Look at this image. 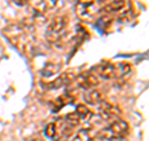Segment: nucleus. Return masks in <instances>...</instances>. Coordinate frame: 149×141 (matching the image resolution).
Listing matches in <instances>:
<instances>
[{"instance_id":"nucleus-11","label":"nucleus","mask_w":149,"mask_h":141,"mask_svg":"<svg viewBox=\"0 0 149 141\" xmlns=\"http://www.w3.org/2000/svg\"><path fill=\"white\" fill-rule=\"evenodd\" d=\"M85 100L90 105H100L103 101V95L100 90H95V89H90L85 92Z\"/></svg>"},{"instance_id":"nucleus-4","label":"nucleus","mask_w":149,"mask_h":141,"mask_svg":"<svg viewBox=\"0 0 149 141\" xmlns=\"http://www.w3.org/2000/svg\"><path fill=\"white\" fill-rule=\"evenodd\" d=\"M76 13L82 20L93 21V19L98 13V3L96 0H77Z\"/></svg>"},{"instance_id":"nucleus-14","label":"nucleus","mask_w":149,"mask_h":141,"mask_svg":"<svg viewBox=\"0 0 149 141\" xmlns=\"http://www.w3.org/2000/svg\"><path fill=\"white\" fill-rule=\"evenodd\" d=\"M132 71V68H130L129 64H118L116 65V76L117 79H123L124 76L130 74Z\"/></svg>"},{"instance_id":"nucleus-15","label":"nucleus","mask_w":149,"mask_h":141,"mask_svg":"<svg viewBox=\"0 0 149 141\" xmlns=\"http://www.w3.org/2000/svg\"><path fill=\"white\" fill-rule=\"evenodd\" d=\"M72 141H93V134L88 129H81L77 131Z\"/></svg>"},{"instance_id":"nucleus-3","label":"nucleus","mask_w":149,"mask_h":141,"mask_svg":"<svg viewBox=\"0 0 149 141\" xmlns=\"http://www.w3.org/2000/svg\"><path fill=\"white\" fill-rule=\"evenodd\" d=\"M3 35L10 41V43L17 48L19 50L24 51L27 46V34L26 29L19 24L8 25L3 29Z\"/></svg>"},{"instance_id":"nucleus-2","label":"nucleus","mask_w":149,"mask_h":141,"mask_svg":"<svg viewBox=\"0 0 149 141\" xmlns=\"http://www.w3.org/2000/svg\"><path fill=\"white\" fill-rule=\"evenodd\" d=\"M129 135V125L127 121L116 119L102 129L100 136L107 141H124Z\"/></svg>"},{"instance_id":"nucleus-7","label":"nucleus","mask_w":149,"mask_h":141,"mask_svg":"<svg viewBox=\"0 0 149 141\" xmlns=\"http://www.w3.org/2000/svg\"><path fill=\"white\" fill-rule=\"evenodd\" d=\"M128 5V0H112L109 4H107L104 6L103 11L107 15H122L123 13H125L128 10L127 9Z\"/></svg>"},{"instance_id":"nucleus-18","label":"nucleus","mask_w":149,"mask_h":141,"mask_svg":"<svg viewBox=\"0 0 149 141\" xmlns=\"http://www.w3.org/2000/svg\"><path fill=\"white\" fill-rule=\"evenodd\" d=\"M96 1L98 3V4H104V3L108 1V0H96Z\"/></svg>"},{"instance_id":"nucleus-8","label":"nucleus","mask_w":149,"mask_h":141,"mask_svg":"<svg viewBox=\"0 0 149 141\" xmlns=\"http://www.w3.org/2000/svg\"><path fill=\"white\" fill-rule=\"evenodd\" d=\"M95 73L97 76H100L102 79L109 80L113 79L116 76V65L112 64L111 61H102L95 68Z\"/></svg>"},{"instance_id":"nucleus-10","label":"nucleus","mask_w":149,"mask_h":141,"mask_svg":"<svg viewBox=\"0 0 149 141\" xmlns=\"http://www.w3.org/2000/svg\"><path fill=\"white\" fill-rule=\"evenodd\" d=\"M73 79H74V76H73L71 73H65V74L61 75V76H58L57 79L55 80V81L47 84L46 87H49V89H58V87H62L65 85H67V84H70L71 81H73Z\"/></svg>"},{"instance_id":"nucleus-16","label":"nucleus","mask_w":149,"mask_h":141,"mask_svg":"<svg viewBox=\"0 0 149 141\" xmlns=\"http://www.w3.org/2000/svg\"><path fill=\"white\" fill-rule=\"evenodd\" d=\"M45 135L47 139H56L57 137V125L54 123H49L45 128Z\"/></svg>"},{"instance_id":"nucleus-9","label":"nucleus","mask_w":149,"mask_h":141,"mask_svg":"<svg viewBox=\"0 0 149 141\" xmlns=\"http://www.w3.org/2000/svg\"><path fill=\"white\" fill-rule=\"evenodd\" d=\"M27 4L30 5L31 10H32V13H34V15L36 18L45 16L46 10L50 8L47 0H29Z\"/></svg>"},{"instance_id":"nucleus-5","label":"nucleus","mask_w":149,"mask_h":141,"mask_svg":"<svg viewBox=\"0 0 149 141\" xmlns=\"http://www.w3.org/2000/svg\"><path fill=\"white\" fill-rule=\"evenodd\" d=\"M76 82L78 86L82 87L86 91V90H90V89H93L98 84V78H97V75L93 71H86L78 75L76 78Z\"/></svg>"},{"instance_id":"nucleus-17","label":"nucleus","mask_w":149,"mask_h":141,"mask_svg":"<svg viewBox=\"0 0 149 141\" xmlns=\"http://www.w3.org/2000/svg\"><path fill=\"white\" fill-rule=\"evenodd\" d=\"M14 3H15L16 5H19V6H24V5H26V4L29 3V0H14Z\"/></svg>"},{"instance_id":"nucleus-6","label":"nucleus","mask_w":149,"mask_h":141,"mask_svg":"<svg viewBox=\"0 0 149 141\" xmlns=\"http://www.w3.org/2000/svg\"><path fill=\"white\" fill-rule=\"evenodd\" d=\"M98 106V112H100V116L102 117L103 120L106 121H113L116 119H119V111L118 109H116V107L109 104V102H107V101H102L100 105H97Z\"/></svg>"},{"instance_id":"nucleus-12","label":"nucleus","mask_w":149,"mask_h":141,"mask_svg":"<svg viewBox=\"0 0 149 141\" xmlns=\"http://www.w3.org/2000/svg\"><path fill=\"white\" fill-rule=\"evenodd\" d=\"M77 116H78V119H80V121H90L92 119V111L88 109V107L86 105H83V104H80V105H77L76 107V112H74Z\"/></svg>"},{"instance_id":"nucleus-1","label":"nucleus","mask_w":149,"mask_h":141,"mask_svg":"<svg viewBox=\"0 0 149 141\" xmlns=\"http://www.w3.org/2000/svg\"><path fill=\"white\" fill-rule=\"evenodd\" d=\"M70 20L66 15H57L50 21L46 29V39L52 44H60L67 37Z\"/></svg>"},{"instance_id":"nucleus-13","label":"nucleus","mask_w":149,"mask_h":141,"mask_svg":"<svg viewBox=\"0 0 149 141\" xmlns=\"http://www.w3.org/2000/svg\"><path fill=\"white\" fill-rule=\"evenodd\" d=\"M60 64H56V63H47L45 65V68L42 69V71H41V74H42V76L45 78H50L52 76V75L57 74L60 71Z\"/></svg>"}]
</instances>
